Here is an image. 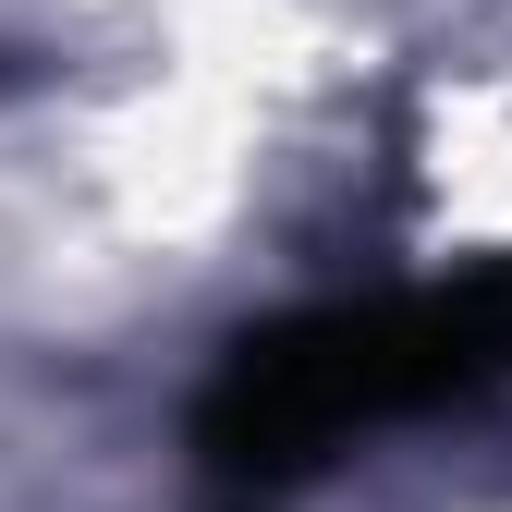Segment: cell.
<instances>
[{"instance_id":"1","label":"cell","mask_w":512,"mask_h":512,"mask_svg":"<svg viewBox=\"0 0 512 512\" xmlns=\"http://www.w3.org/2000/svg\"><path fill=\"white\" fill-rule=\"evenodd\" d=\"M512 378V256L427 293H366V305H305L269 317L220 354L196 391V452L208 476H305L354 452L366 427H403L439 403H476Z\"/></svg>"}]
</instances>
